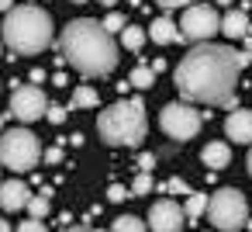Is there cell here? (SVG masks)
<instances>
[{"label": "cell", "mask_w": 252, "mask_h": 232, "mask_svg": "<svg viewBox=\"0 0 252 232\" xmlns=\"http://www.w3.org/2000/svg\"><path fill=\"white\" fill-rule=\"evenodd\" d=\"M218 4H221V7H228V4H231V0H218Z\"/></svg>", "instance_id": "8d00e7d4"}, {"label": "cell", "mask_w": 252, "mask_h": 232, "mask_svg": "<svg viewBox=\"0 0 252 232\" xmlns=\"http://www.w3.org/2000/svg\"><path fill=\"white\" fill-rule=\"evenodd\" d=\"M156 4H159L162 11H176V7H190V4H197V0H156Z\"/></svg>", "instance_id": "4316f807"}, {"label": "cell", "mask_w": 252, "mask_h": 232, "mask_svg": "<svg viewBox=\"0 0 252 232\" xmlns=\"http://www.w3.org/2000/svg\"><path fill=\"white\" fill-rule=\"evenodd\" d=\"M162 191H166V194H190L187 180H180V177H169V180L162 184Z\"/></svg>", "instance_id": "cb8c5ba5"}, {"label": "cell", "mask_w": 252, "mask_h": 232, "mask_svg": "<svg viewBox=\"0 0 252 232\" xmlns=\"http://www.w3.org/2000/svg\"><path fill=\"white\" fill-rule=\"evenodd\" d=\"M145 35H149L156 45H173V42L180 39V28H176V21H173V18H166V14H162V18H156V21L149 25V32H145Z\"/></svg>", "instance_id": "5bb4252c"}, {"label": "cell", "mask_w": 252, "mask_h": 232, "mask_svg": "<svg viewBox=\"0 0 252 232\" xmlns=\"http://www.w3.org/2000/svg\"><path fill=\"white\" fill-rule=\"evenodd\" d=\"M149 191H152V173H142V170H138V177H135V184H131V194L142 197V194H149Z\"/></svg>", "instance_id": "603a6c76"}, {"label": "cell", "mask_w": 252, "mask_h": 232, "mask_svg": "<svg viewBox=\"0 0 252 232\" xmlns=\"http://www.w3.org/2000/svg\"><path fill=\"white\" fill-rule=\"evenodd\" d=\"M245 166H249V177H252V149H249V159H245Z\"/></svg>", "instance_id": "836d02e7"}, {"label": "cell", "mask_w": 252, "mask_h": 232, "mask_svg": "<svg viewBox=\"0 0 252 232\" xmlns=\"http://www.w3.org/2000/svg\"><path fill=\"white\" fill-rule=\"evenodd\" d=\"M45 111H49V97L42 94V87L25 83V87H18V90L11 94V115H14L18 121L32 125V121L45 118Z\"/></svg>", "instance_id": "9c48e42d"}, {"label": "cell", "mask_w": 252, "mask_h": 232, "mask_svg": "<svg viewBox=\"0 0 252 232\" xmlns=\"http://www.w3.org/2000/svg\"><path fill=\"white\" fill-rule=\"evenodd\" d=\"M252 63L249 52H238L231 45H214V42H197L176 66L173 83L183 101L190 104H218L231 108L235 104V83L238 73Z\"/></svg>", "instance_id": "6da1fadb"}, {"label": "cell", "mask_w": 252, "mask_h": 232, "mask_svg": "<svg viewBox=\"0 0 252 232\" xmlns=\"http://www.w3.org/2000/svg\"><path fill=\"white\" fill-rule=\"evenodd\" d=\"M69 4H87V0H69Z\"/></svg>", "instance_id": "74e56055"}, {"label": "cell", "mask_w": 252, "mask_h": 232, "mask_svg": "<svg viewBox=\"0 0 252 232\" xmlns=\"http://www.w3.org/2000/svg\"><path fill=\"white\" fill-rule=\"evenodd\" d=\"M28 197H32V187L25 180H18V177L0 184V208L4 211H21L28 204Z\"/></svg>", "instance_id": "7c38bea8"}, {"label": "cell", "mask_w": 252, "mask_h": 232, "mask_svg": "<svg viewBox=\"0 0 252 232\" xmlns=\"http://www.w3.org/2000/svg\"><path fill=\"white\" fill-rule=\"evenodd\" d=\"M245 52H249V56H252V39H249V42H245Z\"/></svg>", "instance_id": "d590c367"}, {"label": "cell", "mask_w": 252, "mask_h": 232, "mask_svg": "<svg viewBox=\"0 0 252 232\" xmlns=\"http://www.w3.org/2000/svg\"><path fill=\"white\" fill-rule=\"evenodd\" d=\"M224 135L238 146H252V111L245 108H235L228 118H224Z\"/></svg>", "instance_id": "8fae6325"}, {"label": "cell", "mask_w": 252, "mask_h": 232, "mask_svg": "<svg viewBox=\"0 0 252 232\" xmlns=\"http://www.w3.org/2000/svg\"><path fill=\"white\" fill-rule=\"evenodd\" d=\"M100 4H104V7H114V4H118V0H100Z\"/></svg>", "instance_id": "e575fe53"}, {"label": "cell", "mask_w": 252, "mask_h": 232, "mask_svg": "<svg viewBox=\"0 0 252 232\" xmlns=\"http://www.w3.org/2000/svg\"><path fill=\"white\" fill-rule=\"evenodd\" d=\"M4 45L18 56H38L52 45V18L35 4L11 7L4 14Z\"/></svg>", "instance_id": "3957f363"}, {"label": "cell", "mask_w": 252, "mask_h": 232, "mask_svg": "<svg viewBox=\"0 0 252 232\" xmlns=\"http://www.w3.org/2000/svg\"><path fill=\"white\" fill-rule=\"evenodd\" d=\"M218 25H221V14L211 7V4H190L183 7V18H180V39L187 42H211L218 35Z\"/></svg>", "instance_id": "ba28073f"}, {"label": "cell", "mask_w": 252, "mask_h": 232, "mask_svg": "<svg viewBox=\"0 0 252 232\" xmlns=\"http://www.w3.org/2000/svg\"><path fill=\"white\" fill-rule=\"evenodd\" d=\"M66 232H100V229H90V225H73V229H66Z\"/></svg>", "instance_id": "4dcf8cb0"}, {"label": "cell", "mask_w": 252, "mask_h": 232, "mask_svg": "<svg viewBox=\"0 0 252 232\" xmlns=\"http://www.w3.org/2000/svg\"><path fill=\"white\" fill-rule=\"evenodd\" d=\"M111 232H149V225L138 215H118L114 225H111Z\"/></svg>", "instance_id": "ac0fdd59"}, {"label": "cell", "mask_w": 252, "mask_h": 232, "mask_svg": "<svg viewBox=\"0 0 252 232\" xmlns=\"http://www.w3.org/2000/svg\"><path fill=\"white\" fill-rule=\"evenodd\" d=\"M145 39H149V35H145L142 25H125V28H121V45H125L128 52H138V49L145 45Z\"/></svg>", "instance_id": "2e32d148"}, {"label": "cell", "mask_w": 252, "mask_h": 232, "mask_svg": "<svg viewBox=\"0 0 252 232\" xmlns=\"http://www.w3.org/2000/svg\"><path fill=\"white\" fill-rule=\"evenodd\" d=\"M204 211H207V194H200V191H190V194H187V204H183V215H187V222H197Z\"/></svg>", "instance_id": "e0dca14e"}, {"label": "cell", "mask_w": 252, "mask_h": 232, "mask_svg": "<svg viewBox=\"0 0 252 232\" xmlns=\"http://www.w3.org/2000/svg\"><path fill=\"white\" fill-rule=\"evenodd\" d=\"M152 166H156V156H152V153H142V156H138V170H142V173H149Z\"/></svg>", "instance_id": "f1b7e54d"}, {"label": "cell", "mask_w": 252, "mask_h": 232, "mask_svg": "<svg viewBox=\"0 0 252 232\" xmlns=\"http://www.w3.org/2000/svg\"><path fill=\"white\" fill-rule=\"evenodd\" d=\"M11 7H14V0H0V14H7Z\"/></svg>", "instance_id": "1f68e13d"}, {"label": "cell", "mask_w": 252, "mask_h": 232, "mask_svg": "<svg viewBox=\"0 0 252 232\" xmlns=\"http://www.w3.org/2000/svg\"><path fill=\"white\" fill-rule=\"evenodd\" d=\"M18 232H49V229H45V222H42V218H28V222H21V225H18Z\"/></svg>", "instance_id": "484cf974"}, {"label": "cell", "mask_w": 252, "mask_h": 232, "mask_svg": "<svg viewBox=\"0 0 252 232\" xmlns=\"http://www.w3.org/2000/svg\"><path fill=\"white\" fill-rule=\"evenodd\" d=\"M107 197H111V201H125V197H131V191H125L121 184H111V191H107Z\"/></svg>", "instance_id": "83f0119b"}, {"label": "cell", "mask_w": 252, "mask_h": 232, "mask_svg": "<svg viewBox=\"0 0 252 232\" xmlns=\"http://www.w3.org/2000/svg\"><path fill=\"white\" fill-rule=\"evenodd\" d=\"M200 125H204V118H200V111H197L190 101H173V104H166V108L159 111V128H162L169 139H176V142L193 139V135L200 132Z\"/></svg>", "instance_id": "52a82bcc"}, {"label": "cell", "mask_w": 252, "mask_h": 232, "mask_svg": "<svg viewBox=\"0 0 252 232\" xmlns=\"http://www.w3.org/2000/svg\"><path fill=\"white\" fill-rule=\"evenodd\" d=\"M200 163L211 166V170H224V166L231 163V149H228V142H207L204 153H200Z\"/></svg>", "instance_id": "9a60e30c"}, {"label": "cell", "mask_w": 252, "mask_h": 232, "mask_svg": "<svg viewBox=\"0 0 252 232\" xmlns=\"http://www.w3.org/2000/svg\"><path fill=\"white\" fill-rule=\"evenodd\" d=\"M207 218L218 232H238L249 222V201L238 187H221L207 197Z\"/></svg>", "instance_id": "8992f818"}, {"label": "cell", "mask_w": 252, "mask_h": 232, "mask_svg": "<svg viewBox=\"0 0 252 232\" xmlns=\"http://www.w3.org/2000/svg\"><path fill=\"white\" fill-rule=\"evenodd\" d=\"M125 25H128V21H125V14H118V11H111V14H107V18L100 21V28H104L107 35H114V32H121Z\"/></svg>", "instance_id": "7402d4cb"}, {"label": "cell", "mask_w": 252, "mask_h": 232, "mask_svg": "<svg viewBox=\"0 0 252 232\" xmlns=\"http://www.w3.org/2000/svg\"><path fill=\"white\" fill-rule=\"evenodd\" d=\"M0 52H4V45H0Z\"/></svg>", "instance_id": "ab89813d"}, {"label": "cell", "mask_w": 252, "mask_h": 232, "mask_svg": "<svg viewBox=\"0 0 252 232\" xmlns=\"http://www.w3.org/2000/svg\"><path fill=\"white\" fill-rule=\"evenodd\" d=\"M45 118H49L52 125H63V121H66V108H63V104H49Z\"/></svg>", "instance_id": "d4e9b609"}, {"label": "cell", "mask_w": 252, "mask_h": 232, "mask_svg": "<svg viewBox=\"0 0 252 232\" xmlns=\"http://www.w3.org/2000/svg\"><path fill=\"white\" fill-rule=\"evenodd\" d=\"M145 128H149V118H145L142 97L114 101L97 118V132H100V139L107 146H138L145 139Z\"/></svg>", "instance_id": "277c9868"}, {"label": "cell", "mask_w": 252, "mask_h": 232, "mask_svg": "<svg viewBox=\"0 0 252 232\" xmlns=\"http://www.w3.org/2000/svg\"><path fill=\"white\" fill-rule=\"evenodd\" d=\"M218 32H224V39H245L249 35V14L245 11H224Z\"/></svg>", "instance_id": "4fadbf2b"}, {"label": "cell", "mask_w": 252, "mask_h": 232, "mask_svg": "<svg viewBox=\"0 0 252 232\" xmlns=\"http://www.w3.org/2000/svg\"><path fill=\"white\" fill-rule=\"evenodd\" d=\"M128 83L138 87V90H149V87L156 83V70H152V66H135L131 77H128Z\"/></svg>", "instance_id": "d6986e66"}, {"label": "cell", "mask_w": 252, "mask_h": 232, "mask_svg": "<svg viewBox=\"0 0 252 232\" xmlns=\"http://www.w3.org/2000/svg\"><path fill=\"white\" fill-rule=\"evenodd\" d=\"M59 52L63 59L80 70L83 77H107L118 66V42L100 28L94 18H76L63 28L59 35Z\"/></svg>", "instance_id": "7a4b0ae2"}, {"label": "cell", "mask_w": 252, "mask_h": 232, "mask_svg": "<svg viewBox=\"0 0 252 232\" xmlns=\"http://www.w3.org/2000/svg\"><path fill=\"white\" fill-rule=\"evenodd\" d=\"M249 35H252V25H249Z\"/></svg>", "instance_id": "f35d334b"}, {"label": "cell", "mask_w": 252, "mask_h": 232, "mask_svg": "<svg viewBox=\"0 0 252 232\" xmlns=\"http://www.w3.org/2000/svg\"><path fill=\"white\" fill-rule=\"evenodd\" d=\"M59 159H63V149H49L45 153V163H59Z\"/></svg>", "instance_id": "f546056e"}, {"label": "cell", "mask_w": 252, "mask_h": 232, "mask_svg": "<svg viewBox=\"0 0 252 232\" xmlns=\"http://www.w3.org/2000/svg\"><path fill=\"white\" fill-rule=\"evenodd\" d=\"M38 159H42V146L32 128H11L0 135V166L28 173L32 166H38Z\"/></svg>", "instance_id": "5b68a950"}, {"label": "cell", "mask_w": 252, "mask_h": 232, "mask_svg": "<svg viewBox=\"0 0 252 232\" xmlns=\"http://www.w3.org/2000/svg\"><path fill=\"white\" fill-rule=\"evenodd\" d=\"M0 232H11V222H4V218H0Z\"/></svg>", "instance_id": "d6a6232c"}, {"label": "cell", "mask_w": 252, "mask_h": 232, "mask_svg": "<svg viewBox=\"0 0 252 232\" xmlns=\"http://www.w3.org/2000/svg\"><path fill=\"white\" fill-rule=\"evenodd\" d=\"M25 208L32 211V218H45V215L52 211V201H49V194H32Z\"/></svg>", "instance_id": "44dd1931"}, {"label": "cell", "mask_w": 252, "mask_h": 232, "mask_svg": "<svg viewBox=\"0 0 252 232\" xmlns=\"http://www.w3.org/2000/svg\"><path fill=\"white\" fill-rule=\"evenodd\" d=\"M152 232H183V225H187V215H183V208L173 201V197H162V201H156L152 208H149V222H145Z\"/></svg>", "instance_id": "30bf717a"}, {"label": "cell", "mask_w": 252, "mask_h": 232, "mask_svg": "<svg viewBox=\"0 0 252 232\" xmlns=\"http://www.w3.org/2000/svg\"><path fill=\"white\" fill-rule=\"evenodd\" d=\"M97 101H100V94L94 90V87H76V94H73V108H97Z\"/></svg>", "instance_id": "ffe728a7"}]
</instances>
